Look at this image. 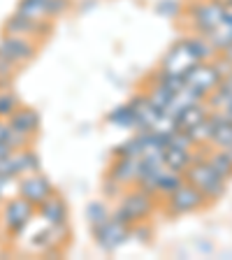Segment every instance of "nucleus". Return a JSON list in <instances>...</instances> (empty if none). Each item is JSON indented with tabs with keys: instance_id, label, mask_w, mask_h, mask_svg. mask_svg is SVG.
Segmentation results:
<instances>
[{
	"instance_id": "393cba45",
	"label": "nucleus",
	"mask_w": 232,
	"mask_h": 260,
	"mask_svg": "<svg viewBox=\"0 0 232 260\" xmlns=\"http://www.w3.org/2000/svg\"><path fill=\"white\" fill-rule=\"evenodd\" d=\"M153 12L162 19H181L184 16V3L181 0H158Z\"/></svg>"
},
{
	"instance_id": "b1692460",
	"label": "nucleus",
	"mask_w": 232,
	"mask_h": 260,
	"mask_svg": "<svg viewBox=\"0 0 232 260\" xmlns=\"http://www.w3.org/2000/svg\"><path fill=\"white\" fill-rule=\"evenodd\" d=\"M109 216H112V209L107 207V202L93 200V202H88V205H86V221H88V225H91V228L105 223Z\"/></svg>"
},
{
	"instance_id": "423d86ee",
	"label": "nucleus",
	"mask_w": 232,
	"mask_h": 260,
	"mask_svg": "<svg viewBox=\"0 0 232 260\" xmlns=\"http://www.w3.org/2000/svg\"><path fill=\"white\" fill-rule=\"evenodd\" d=\"M223 77L225 75L221 72V68H218L216 63H211V60H202V63H195L193 68L186 72L184 81H186V86H188L190 91L197 93L202 100H207V95H209V93L221 84Z\"/></svg>"
},
{
	"instance_id": "6ab92c4d",
	"label": "nucleus",
	"mask_w": 232,
	"mask_h": 260,
	"mask_svg": "<svg viewBox=\"0 0 232 260\" xmlns=\"http://www.w3.org/2000/svg\"><path fill=\"white\" fill-rule=\"evenodd\" d=\"M184 44L197 63H202V60H211L214 56H216V49L211 47V42L205 38V35H197V32H195V35H190V38H184Z\"/></svg>"
},
{
	"instance_id": "f3484780",
	"label": "nucleus",
	"mask_w": 232,
	"mask_h": 260,
	"mask_svg": "<svg viewBox=\"0 0 232 260\" xmlns=\"http://www.w3.org/2000/svg\"><path fill=\"white\" fill-rule=\"evenodd\" d=\"M144 93H146V98H149V100H151L158 109H162V112H168V109L172 107L174 98L179 95V93H174L172 88H168L162 81H158V79H153Z\"/></svg>"
},
{
	"instance_id": "f03ea898",
	"label": "nucleus",
	"mask_w": 232,
	"mask_h": 260,
	"mask_svg": "<svg viewBox=\"0 0 232 260\" xmlns=\"http://www.w3.org/2000/svg\"><path fill=\"white\" fill-rule=\"evenodd\" d=\"M35 216H38V209L16 193L5 198L0 205V221H3V228L10 237H19L26 233V228L30 225Z\"/></svg>"
},
{
	"instance_id": "f704fd0d",
	"label": "nucleus",
	"mask_w": 232,
	"mask_h": 260,
	"mask_svg": "<svg viewBox=\"0 0 232 260\" xmlns=\"http://www.w3.org/2000/svg\"><path fill=\"white\" fill-rule=\"evenodd\" d=\"M0 205H3V198H0Z\"/></svg>"
},
{
	"instance_id": "a878e982",
	"label": "nucleus",
	"mask_w": 232,
	"mask_h": 260,
	"mask_svg": "<svg viewBox=\"0 0 232 260\" xmlns=\"http://www.w3.org/2000/svg\"><path fill=\"white\" fill-rule=\"evenodd\" d=\"M114 156L119 158H142L144 156V144H142V137H132V140L123 142V144H119L116 149H114Z\"/></svg>"
},
{
	"instance_id": "39448f33",
	"label": "nucleus",
	"mask_w": 232,
	"mask_h": 260,
	"mask_svg": "<svg viewBox=\"0 0 232 260\" xmlns=\"http://www.w3.org/2000/svg\"><path fill=\"white\" fill-rule=\"evenodd\" d=\"M205 207H209V200L193 184H188V181L181 188L174 190L172 195H168L165 202H162V211L168 216H186V214L202 211Z\"/></svg>"
},
{
	"instance_id": "cd10ccee",
	"label": "nucleus",
	"mask_w": 232,
	"mask_h": 260,
	"mask_svg": "<svg viewBox=\"0 0 232 260\" xmlns=\"http://www.w3.org/2000/svg\"><path fill=\"white\" fill-rule=\"evenodd\" d=\"M130 237H137V242L149 244L153 239V225L146 221L135 223V225H130Z\"/></svg>"
},
{
	"instance_id": "4468645a",
	"label": "nucleus",
	"mask_w": 232,
	"mask_h": 260,
	"mask_svg": "<svg viewBox=\"0 0 232 260\" xmlns=\"http://www.w3.org/2000/svg\"><path fill=\"white\" fill-rule=\"evenodd\" d=\"M137 165H140V158L114 156V162H112V168L107 170V174L116 179L123 188H128V186H135V181H137Z\"/></svg>"
},
{
	"instance_id": "2eb2a0df",
	"label": "nucleus",
	"mask_w": 232,
	"mask_h": 260,
	"mask_svg": "<svg viewBox=\"0 0 232 260\" xmlns=\"http://www.w3.org/2000/svg\"><path fill=\"white\" fill-rule=\"evenodd\" d=\"M193 162H195L193 149H181V146H172V144H168L162 149V165L168 170H174V172L184 174Z\"/></svg>"
},
{
	"instance_id": "72a5a7b5",
	"label": "nucleus",
	"mask_w": 232,
	"mask_h": 260,
	"mask_svg": "<svg viewBox=\"0 0 232 260\" xmlns=\"http://www.w3.org/2000/svg\"><path fill=\"white\" fill-rule=\"evenodd\" d=\"M227 153H230V156H232V146H230V149H227Z\"/></svg>"
},
{
	"instance_id": "1a4fd4ad",
	"label": "nucleus",
	"mask_w": 232,
	"mask_h": 260,
	"mask_svg": "<svg viewBox=\"0 0 232 260\" xmlns=\"http://www.w3.org/2000/svg\"><path fill=\"white\" fill-rule=\"evenodd\" d=\"M91 233H93V237H95L97 249H103L105 253H114V251L121 249V246L130 239V228L123 225V223H119L112 216H109L105 223H100V225L91 228Z\"/></svg>"
},
{
	"instance_id": "0eeeda50",
	"label": "nucleus",
	"mask_w": 232,
	"mask_h": 260,
	"mask_svg": "<svg viewBox=\"0 0 232 260\" xmlns=\"http://www.w3.org/2000/svg\"><path fill=\"white\" fill-rule=\"evenodd\" d=\"M56 193L51 179L42 172H32V174H23L16 179V195H21L23 200H28L35 209L42 205L47 198Z\"/></svg>"
},
{
	"instance_id": "f8f14e48",
	"label": "nucleus",
	"mask_w": 232,
	"mask_h": 260,
	"mask_svg": "<svg viewBox=\"0 0 232 260\" xmlns=\"http://www.w3.org/2000/svg\"><path fill=\"white\" fill-rule=\"evenodd\" d=\"M38 216L42 218L47 225H68L70 207H68L65 198H60L58 190H56L51 198H47V200L38 207Z\"/></svg>"
},
{
	"instance_id": "5701e85b",
	"label": "nucleus",
	"mask_w": 232,
	"mask_h": 260,
	"mask_svg": "<svg viewBox=\"0 0 232 260\" xmlns=\"http://www.w3.org/2000/svg\"><path fill=\"white\" fill-rule=\"evenodd\" d=\"M16 12L28 16V19L42 21V19H47V0H19Z\"/></svg>"
},
{
	"instance_id": "20e7f679",
	"label": "nucleus",
	"mask_w": 232,
	"mask_h": 260,
	"mask_svg": "<svg viewBox=\"0 0 232 260\" xmlns=\"http://www.w3.org/2000/svg\"><path fill=\"white\" fill-rule=\"evenodd\" d=\"M223 7V0H195L190 5H184V14L190 16V30L197 35H209L221 28Z\"/></svg>"
},
{
	"instance_id": "7c9ffc66",
	"label": "nucleus",
	"mask_w": 232,
	"mask_h": 260,
	"mask_svg": "<svg viewBox=\"0 0 232 260\" xmlns=\"http://www.w3.org/2000/svg\"><path fill=\"white\" fill-rule=\"evenodd\" d=\"M121 193H123V186H121L114 177H109L107 174V177H105V184H103V195L112 200V198H119Z\"/></svg>"
},
{
	"instance_id": "ddd939ff",
	"label": "nucleus",
	"mask_w": 232,
	"mask_h": 260,
	"mask_svg": "<svg viewBox=\"0 0 232 260\" xmlns=\"http://www.w3.org/2000/svg\"><path fill=\"white\" fill-rule=\"evenodd\" d=\"M65 244H68V225H47L30 239L32 249L44 251V253H51L54 249H60Z\"/></svg>"
},
{
	"instance_id": "7ed1b4c3",
	"label": "nucleus",
	"mask_w": 232,
	"mask_h": 260,
	"mask_svg": "<svg viewBox=\"0 0 232 260\" xmlns=\"http://www.w3.org/2000/svg\"><path fill=\"white\" fill-rule=\"evenodd\" d=\"M184 179L205 195L207 200H209V205L218 202L223 195L227 193V181L223 177H218V174L207 165V160H195L184 172Z\"/></svg>"
},
{
	"instance_id": "bb28decb",
	"label": "nucleus",
	"mask_w": 232,
	"mask_h": 260,
	"mask_svg": "<svg viewBox=\"0 0 232 260\" xmlns=\"http://www.w3.org/2000/svg\"><path fill=\"white\" fill-rule=\"evenodd\" d=\"M19 105H21V100H19V95L14 91L0 88V119H10Z\"/></svg>"
},
{
	"instance_id": "2f4dec72",
	"label": "nucleus",
	"mask_w": 232,
	"mask_h": 260,
	"mask_svg": "<svg viewBox=\"0 0 232 260\" xmlns=\"http://www.w3.org/2000/svg\"><path fill=\"white\" fill-rule=\"evenodd\" d=\"M12 193H16V179L12 177H0V198L5 200Z\"/></svg>"
},
{
	"instance_id": "f257e3e1",
	"label": "nucleus",
	"mask_w": 232,
	"mask_h": 260,
	"mask_svg": "<svg viewBox=\"0 0 232 260\" xmlns=\"http://www.w3.org/2000/svg\"><path fill=\"white\" fill-rule=\"evenodd\" d=\"M158 202L156 195L144 190L142 186H128L123 193L119 195V207L112 211V218H116L123 225H135L140 221H149L153 211H156Z\"/></svg>"
},
{
	"instance_id": "c85d7f7f",
	"label": "nucleus",
	"mask_w": 232,
	"mask_h": 260,
	"mask_svg": "<svg viewBox=\"0 0 232 260\" xmlns=\"http://www.w3.org/2000/svg\"><path fill=\"white\" fill-rule=\"evenodd\" d=\"M72 7V0H47V19H58Z\"/></svg>"
},
{
	"instance_id": "a211bd4d",
	"label": "nucleus",
	"mask_w": 232,
	"mask_h": 260,
	"mask_svg": "<svg viewBox=\"0 0 232 260\" xmlns=\"http://www.w3.org/2000/svg\"><path fill=\"white\" fill-rule=\"evenodd\" d=\"M14 153V160L19 165V172L23 174H32V172H42V158L40 153L32 149V146H23V149H16Z\"/></svg>"
},
{
	"instance_id": "412c9836",
	"label": "nucleus",
	"mask_w": 232,
	"mask_h": 260,
	"mask_svg": "<svg viewBox=\"0 0 232 260\" xmlns=\"http://www.w3.org/2000/svg\"><path fill=\"white\" fill-rule=\"evenodd\" d=\"M107 123L114 125V128H123V130H137V121H135V114L130 109V105H119L114 107L112 112L107 114Z\"/></svg>"
},
{
	"instance_id": "c756f323",
	"label": "nucleus",
	"mask_w": 232,
	"mask_h": 260,
	"mask_svg": "<svg viewBox=\"0 0 232 260\" xmlns=\"http://www.w3.org/2000/svg\"><path fill=\"white\" fill-rule=\"evenodd\" d=\"M0 177H12V179L21 177L19 165H16V160H14V153H10V156H5V158H0Z\"/></svg>"
},
{
	"instance_id": "9b49d317",
	"label": "nucleus",
	"mask_w": 232,
	"mask_h": 260,
	"mask_svg": "<svg viewBox=\"0 0 232 260\" xmlns=\"http://www.w3.org/2000/svg\"><path fill=\"white\" fill-rule=\"evenodd\" d=\"M7 123H10V128L14 130V133L35 140V137L40 135V128H42V116H40V112L35 107L19 105V107L14 109V114L7 119Z\"/></svg>"
},
{
	"instance_id": "473e14b6",
	"label": "nucleus",
	"mask_w": 232,
	"mask_h": 260,
	"mask_svg": "<svg viewBox=\"0 0 232 260\" xmlns=\"http://www.w3.org/2000/svg\"><path fill=\"white\" fill-rule=\"evenodd\" d=\"M12 153V149L7 144H3V142H0V158H5V156H10Z\"/></svg>"
},
{
	"instance_id": "dca6fc26",
	"label": "nucleus",
	"mask_w": 232,
	"mask_h": 260,
	"mask_svg": "<svg viewBox=\"0 0 232 260\" xmlns=\"http://www.w3.org/2000/svg\"><path fill=\"white\" fill-rule=\"evenodd\" d=\"M184 184H186V179H184L181 172H174V170L162 168L160 172L156 174V179H153V193L168 198V195H172L174 190L181 188Z\"/></svg>"
},
{
	"instance_id": "4be33fe9",
	"label": "nucleus",
	"mask_w": 232,
	"mask_h": 260,
	"mask_svg": "<svg viewBox=\"0 0 232 260\" xmlns=\"http://www.w3.org/2000/svg\"><path fill=\"white\" fill-rule=\"evenodd\" d=\"M209 144L214 146V149H230L232 146V119H225V116H223V119L218 121Z\"/></svg>"
},
{
	"instance_id": "6e6552de",
	"label": "nucleus",
	"mask_w": 232,
	"mask_h": 260,
	"mask_svg": "<svg viewBox=\"0 0 232 260\" xmlns=\"http://www.w3.org/2000/svg\"><path fill=\"white\" fill-rule=\"evenodd\" d=\"M38 54V44L32 38H23V35H3L0 38V60H7L16 68L28 60L35 58Z\"/></svg>"
},
{
	"instance_id": "aec40b11",
	"label": "nucleus",
	"mask_w": 232,
	"mask_h": 260,
	"mask_svg": "<svg viewBox=\"0 0 232 260\" xmlns=\"http://www.w3.org/2000/svg\"><path fill=\"white\" fill-rule=\"evenodd\" d=\"M205 160L218 177H223L225 181L232 179V156L227 153V149H214V151L207 153Z\"/></svg>"
},
{
	"instance_id": "9d476101",
	"label": "nucleus",
	"mask_w": 232,
	"mask_h": 260,
	"mask_svg": "<svg viewBox=\"0 0 232 260\" xmlns=\"http://www.w3.org/2000/svg\"><path fill=\"white\" fill-rule=\"evenodd\" d=\"M5 32L7 35H23V38H47L51 32V19H42V21H35V19H28V16L14 14L5 21Z\"/></svg>"
}]
</instances>
